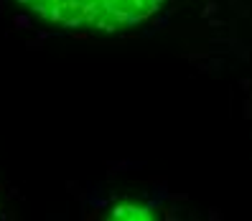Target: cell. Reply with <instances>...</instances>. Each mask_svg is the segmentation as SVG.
Instances as JSON below:
<instances>
[{"instance_id": "obj_1", "label": "cell", "mask_w": 252, "mask_h": 221, "mask_svg": "<svg viewBox=\"0 0 252 221\" xmlns=\"http://www.w3.org/2000/svg\"><path fill=\"white\" fill-rule=\"evenodd\" d=\"M18 3L59 26L120 31L151 18L166 0H18Z\"/></svg>"}, {"instance_id": "obj_2", "label": "cell", "mask_w": 252, "mask_h": 221, "mask_svg": "<svg viewBox=\"0 0 252 221\" xmlns=\"http://www.w3.org/2000/svg\"><path fill=\"white\" fill-rule=\"evenodd\" d=\"M115 219H151L145 209H138V206H115L112 211Z\"/></svg>"}]
</instances>
